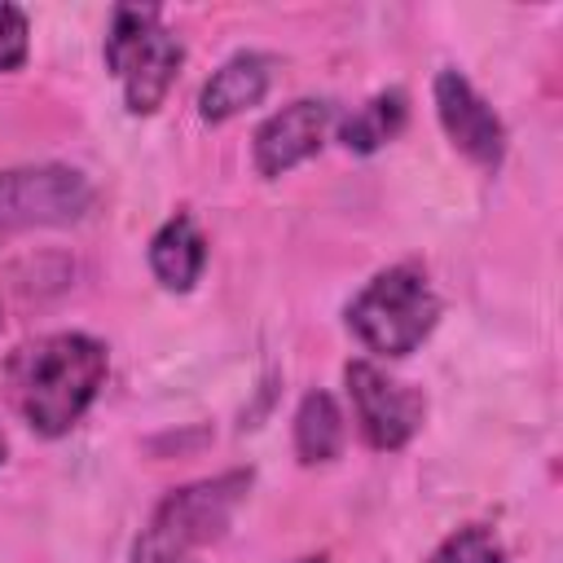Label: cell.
Wrapping results in <instances>:
<instances>
[{"mask_svg":"<svg viewBox=\"0 0 563 563\" xmlns=\"http://www.w3.org/2000/svg\"><path fill=\"white\" fill-rule=\"evenodd\" d=\"M110 352L101 339L84 330L40 334L9 352L4 361V396L13 413L44 440L70 435L106 387Z\"/></svg>","mask_w":563,"mask_h":563,"instance_id":"1","label":"cell"},{"mask_svg":"<svg viewBox=\"0 0 563 563\" xmlns=\"http://www.w3.org/2000/svg\"><path fill=\"white\" fill-rule=\"evenodd\" d=\"M343 321L352 339L387 361H400L427 343V334L440 321V295L422 264L405 260L383 273H374L343 308Z\"/></svg>","mask_w":563,"mask_h":563,"instance_id":"2","label":"cell"},{"mask_svg":"<svg viewBox=\"0 0 563 563\" xmlns=\"http://www.w3.org/2000/svg\"><path fill=\"white\" fill-rule=\"evenodd\" d=\"M251 479L255 475L238 466V471L172 488L154 506L150 523L141 528V537L132 545V563H185V559H194V550L220 541L233 510L251 493Z\"/></svg>","mask_w":563,"mask_h":563,"instance_id":"3","label":"cell"},{"mask_svg":"<svg viewBox=\"0 0 563 563\" xmlns=\"http://www.w3.org/2000/svg\"><path fill=\"white\" fill-rule=\"evenodd\" d=\"M101 57L106 70L123 84L128 114H154L185 66V44L163 26V13L154 4H119L110 13Z\"/></svg>","mask_w":563,"mask_h":563,"instance_id":"4","label":"cell"},{"mask_svg":"<svg viewBox=\"0 0 563 563\" xmlns=\"http://www.w3.org/2000/svg\"><path fill=\"white\" fill-rule=\"evenodd\" d=\"M343 387L352 400L356 431L374 453H396L418 435V427L427 418V396L418 387L391 378L383 365H374L365 356L343 365Z\"/></svg>","mask_w":563,"mask_h":563,"instance_id":"5","label":"cell"},{"mask_svg":"<svg viewBox=\"0 0 563 563\" xmlns=\"http://www.w3.org/2000/svg\"><path fill=\"white\" fill-rule=\"evenodd\" d=\"M92 207V185L79 167L40 163L0 172V233L35 224H75Z\"/></svg>","mask_w":563,"mask_h":563,"instance_id":"6","label":"cell"},{"mask_svg":"<svg viewBox=\"0 0 563 563\" xmlns=\"http://www.w3.org/2000/svg\"><path fill=\"white\" fill-rule=\"evenodd\" d=\"M431 101H435V119H440L444 136L453 141V150L488 176L501 172V163H506V123L475 92V84L462 70H435Z\"/></svg>","mask_w":563,"mask_h":563,"instance_id":"7","label":"cell"},{"mask_svg":"<svg viewBox=\"0 0 563 563\" xmlns=\"http://www.w3.org/2000/svg\"><path fill=\"white\" fill-rule=\"evenodd\" d=\"M334 128V106L321 101V97H299L282 110H273L255 136H251V163L264 180H277L286 172H295L299 163H308L325 136Z\"/></svg>","mask_w":563,"mask_h":563,"instance_id":"8","label":"cell"},{"mask_svg":"<svg viewBox=\"0 0 563 563\" xmlns=\"http://www.w3.org/2000/svg\"><path fill=\"white\" fill-rule=\"evenodd\" d=\"M273 88V57L268 53H233L198 92V119L220 128L251 106H260Z\"/></svg>","mask_w":563,"mask_h":563,"instance_id":"9","label":"cell"},{"mask_svg":"<svg viewBox=\"0 0 563 563\" xmlns=\"http://www.w3.org/2000/svg\"><path fill=\"white\" fill-rule=\"evenodd\" d=\"M145 260H150V273H154V282H158L163 290H176V295L194 290V282H198L202 268H207V238H202L198 220H194L189 211L167 216V220L158 224V233L150 238Z\"/></svg>","mask_w":563,"mask_h":563,"instance_id":"10","label":"cell"},{"mask_svg":"<svg viewBox=\"0 0 563 563\" xmlns=\"http://www.w3.org/2000/svg\"><path fill=\"white\" fill-rule=\"evenodd\" d=\"M409 123V97L400 88L374 92L365 106H356L347 119H339V141L352 154H374L387 141H396Z\"/></svg>","mask_w":563,"mask_h":563,"instance_id":"11","label":"cell"},{"mask_svg":"<svg viewBox=\"0 0 563 563\" xmlns=\"http://www.w3.org/2000/svg\"><path fill=\"white\" fill-rule=\"evenodd\" d=\"M343 413L334 405L330 391H303L299 409H295V457L303 466H321V462H334L339 449H343Z\"/></svg>","mask_w":563,"mask_h":563,"instance_id":"12","label":"cell"},{"mask_svg":"<svg viewBox=\"0 0 563 563\" xmlns=\"http://www.w3.org/2000/svg\"><path fill=\"white\" fill-rule=\"evenodd\" d=\"M427 563H506V550L497 541L493 528L484 523H466V528H453L431 554Z\"/></svg>","mask_w":563,"mask_h":563,"instance_id":"13","label":"cell"},{"mask_svg":"<svg viewBox=\"0 0 563 563\" xmlns=\"http://www.w3.org/2000/svg\"><path fill=\"white\" fill-rule=\"evenodd\" d=\"M31 53V22L18 4H4L0 0V75L18 70Z\"/></svg>","mask_w":563,"mask_h":563,"instance_id":"14","label":"cell"},{"mask_svg":"<svg viewBox=\"0 0 563 563\" xmlns=\"http://www.w3.org/2000/svg\"><path fill=\"white\" fill-rule=\"evenodd\" d=\"M295 563H330V554H303V559H295Z\"/></svg>","mask_w":563,"mask_h":563,"instance_id":"15","label":"cell"},{"mask_svg":"<svg viewBox=\"0 0 563 563\" xmlns=\"http://www.w3.org/2000/svg\"><path fill=\"white\" fill-rule=\"evenodd\" d=\"M4 457H9V440L0 435V466H4Z\"/></svg>","mask_w":563,"mask_h":563,"instance_id":"16","label":"cell"},{"mask_svg":"<svg viewBox=\"0 0 563 563\" xmlns=\"http://www.w3.org/2000/svg\"><path fill=\"white\" fill-rule=\"evenodd\" d=\"M185 563H198V559H185Z\"/></svg>","mask_w":563,"mask_h":563,"instance_id":"17","label":"cell"}]
</instances>
